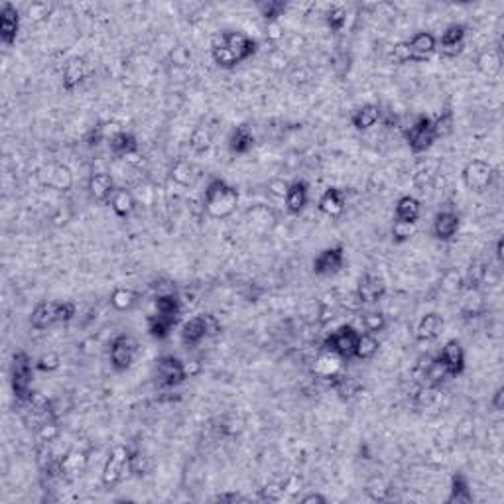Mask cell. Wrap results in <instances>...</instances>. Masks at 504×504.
<instances>
[{
  "label": "cell",
  "mask_w": 504,
  "mask_h": 504,
  "mask_svg": "<svg viewBox=\"0 0 504 504\" xmlns=\"http://www.w3.org/2000/svg\"><path fill=\"white\" fill-rule=\"evenodd\" d=\"M51 14V4L47 2H34L28 6V16L34 20H44L45 16Z\"/></svg>",
  "instance_id": "obj_53"
},
{
  "label": "cell",
  "mask_w": 504,
  "mask_h": 504,
  "mask_svg": "<svg viewBox=\"0 0 504 504\" xmlns=\"http://www.w3.org/2000/svg\"><path fill=\"white\" fill-rule=\"evenodd\" d=\"M284 201H286V211L290 215L303 213V209L308 207V201H310V185H308V181L297 179L294 183H290Z\"/></svg>",
  "instance_id": "obj_19"
},
{
  "label": "cell",
  "mask_w": 504,
  "mask_h": 504,
  "mask_svg": "<svg viewBox=\"0 0 504 504\" xmlns=\"http://www.w3.org/2000/svg\"><path fill=\"white\" fill-rule=\"evenodd\" d=\"M154 372H156V382L160 388H176L190 378L185 363L174 355L158 356L154 365Z\"/></svg>",
  "instance_id": "obj_3"
},
{
  "label": "cell",
  "mask_w": 504,
  "mask_h": 504,
  "mask_svg": "<svg viewBox=\"0 0 504 504\" xmlns=\"http://www.w3.org/2000/svg\"><path fill=\"white\" fill-rule=\"evenodd\" d=\"M87 190L97 203H111L113 195L117 192V185H115V179L111 174L95 172V174H91L89 181H87Z\"/></svg>",
  "instance_id": "obj_18"
},
{
  "label": "cell",
  "mask_w": 504,
  "mask_h": 504,
  "mask_svg": "<svg viewBox=\"0 0 504 504\" xmlns=\"http://www.w3.org/2000/svg\"><path fill=\"white\" fill-rule=\"evenodd\" d=\"M490 404H492V408H494L496 412H503V408H504V386H499V388H496V392H494V396H492Z\"/></svg>",
  "instance_id": "obj_59"
},
{
  "label": "cell",
  "mask_w": 504,
  "mask_h": 504,
  "mask_svg": "<svg viewBox=\"0 0 504 504\" xmlns=\"http://www.w3.org/2000/svg\"><path fill=\"white\" fill-rule=\"evenodd\" d=\"M367 494L371 496L372 501H386L388 499V494H390V489H385L382 487V483H378V481H374V483H371L369 487H367Z\"/></svg>",
  "instance_id": "obj_54"
},
{
  "label": "cell",
  "mask_w": 504,
  "mask_h": 504,
  "mask_svg": "<svg viewBox=\"0 0 504 504\" xmlns=\"http://www.w3.org/2000/svg\"><path fill=\"white\" fill-rule=\"evenodd\" d=\"M339 306L345 308L347 312H360L365 308V303L360 301V297L356 296V292H349L345 296H339Z\"/></svg>",
  "instance_id": "obj_52"
},
{
  "label": "cell",
  "mask_w": 504,
  "mask_h": 504,
  "mask_svg": "<svg viewBox=\"0 0 504 504\" xmlns=\"http://www.w3.org/2000/svg\"><path fill=\"white\" fill-rule=\"evenodd\" d=\"M58 323V315H56V301H40L34 306L30 313V325L38 331H44L47 327Z\"/></svg>",
  "instance_id": "obj_25"
},
{
  "label": "cell",
  "mask_w": 504,
  "mask_h": 504,
  "mask_svg": "<svg viewBox=\"0 0 504 504\" xmlns=\"http://www.w3.org/2000/svg\"><path fill=\"white\" fill-rule=\"evenodd\" d=\"M325 24L327 28L331 32H335V34L343 32L345 30V26H347V10H345L343 6H333V8H329L325 12Z\"/></svg>",
  "instance_id": "obj_42"
},
{
  "label": "cell",
  "mask_w": 504,
  "mask_h": 504,
  "mask_svg": "<svg viewBox=\"0 0 504 504\" xmlns=\"http://www.w3.org/2000/svg\"><path fill=\"white\" fill-rule=\"evenodd\" d=\"M465 40H467V28L463 24H449L442 34V38L437 40V49L445 58H455L463 51Z\"/></svg>",
  "instance_id": "obj_14"
},
{
  "label": "cell",
  "mask_w": 504,
  "mask_h": 504,
  "mask_svg": "<svg viewBox=\"0 0 504 504\" xmlns=\"http://www.w3.org/2000/svg\"><path fill=\"white\" fill-rule=\"evenodd\" d=\"M380 349V343L376 339V335L372 333H360L358 335V343H356V351H355V358L358 360H371L374 358V355L378 353Z\"/></svg>",
  "instance_id": "obj_37"
},
{
  "label": "cell",
  "mask_w": 504,
  "mask_h": 504,
  "mask_svg": "<svg viewBox=\"0 0 504 504\" xmlns=\"http://www.w3.org/2000/svg\"><path fill=\"white\" fill-rule=\"evenodd\" d=\"M286 494V487L284 483H270L264 489H260V499L268 501V503H278Z\"/></svg>",
  "instance_id": "obj_49"
},
{
  "label": "cell",
  "mask_w": 504,
  "mask_h": 504,
  "mask_svg": "<svg viewBox=\"0 0 504 504\" xmlns=\"http://www.w3.org/2000/svg\"><path fill=\"white\" fill-rule=\"evenodd\" d=\"M420 215H422V203L414 195H402L396 201V207H394V219L396 221L417 222Z\"/></svg>",
  "instance_id": "obj_26"
},
{
  "label": "cell",
  "mask_w": 504,
  "mask_h": 504,
  "mask_svg": "<svg viewBox=\"0 0 504 504\" xmlns=\"http://www.w3.org/2000/svg\"><path fill=\"white\" fill-rule=\"evenodd\" d=\"M341 363H343L341 356L325 351L323 355L317 358V363H315V372H317L321 378H327V380H331V378H341V376H339V372H341Z\"/></svg>",
  "instance_id": "obj_33"
},
{
  "label": "cell",
  "mask_w": 504,
  "mask_h": 504,
  "mask_svg": "<svg viewBox=\"0 0 504 504\" xmlns=\"http://www.w3.org/2000/svg\"><path fill=\"white\" fill-rule=\"evenodd\" d=\"M319 211L327 215V217H341L343 211H345V197H343L341 190L337 187H327L325 192L321 193L319 197V203H317Z\"/></svg>",
  "instance_id": "obj_24"
},
{
  "label": "cell",
  "mask_w": 504,
  "mask_h": 504,
  "mask_svg": "<svg viewBox=\"0 0 504 504\" xmlns=\"http://www.w3.org/2000/svg\"><path fill=\"white\" fill-rule=\"evenodd\" d=\"M469 504L473 503V490L467 481V477L461 473H455L451 477V489L447 496V504Z\"/></svg>",
  "instance_id": "obj_27"
},
{
  "label": "cell",
  "mask_w": 504,
  "mask_h": 504,
  "mask_svg": "<svg viewBox=\"0 0 504 504\" xmlns=\"http://www.w3.org/2000/svg\"><path fill=\"white\" fill-rule=\"evenodd\" d=\"M404 138L414 154H426L437 142V136L433 133V120L428 115H420L404 130Z\"/></svg>",
  "instance_id": "obj_4"
},
{
  "label": "cell",
  "mask_w": 504,
  "mask_h": 504,
  "mask_svg": "<svg viewBox=\"0 0 504 504\" xmlns=\"http://www.w3.org/2000/svg\"><path fill=\"white\" fill-rule=\"evenodd\" d=\"M221 42L233 54H235V58L238 60V63H244V61H249L258 51V42L251 38L249 34H244V32H237V30H227L221 34Z\"/></svg>",
  "instance_id": "obj_10"
},
{
  "label": "cell",
  "mask_w": 504,
  "mask_h": 504,
  "mask_svg": "<svg viewBox=\"0 0 504 504\" xmlns=\"http://www.w3.org/2000/svg\"><path fill=\"white\" fill-rule=\"evenodd\" d=\"M382 119V111L376 103H365L363 106H358L353 111L351 115V124L355 130H369L372 128L378 120Z\"/></svg>",
  "instance_id": "obj_21"
},
{
  "label": "cell",
  "mask_w": 504,
  "mask_h": 504,
  "mask_svg": "<svg viewBox=\"0 0 504 504\" xmlns=\"http://www.w3.org/2000/svg\"><path fill=\"white\" fill-rule=\"evenodd\" d=\"M503 247H504V240H503V237H501L499 240H496V252H494L499 262H503Z\"/></svg>",
  "instance_id": "obj_63"
},
{
  "label": "cell",
  "mask_w": 504,
  "mask_h": 504,
  "mask_svg": "<svg viewBox=\"0 0 504 504\" xmlns=\"http://www.w3.org/2000/svg\"><path fill=\"white\" fill-rule=\"evenodd\" d=\"M154 310H156V313H162V315L179 317V313H181V299L176 294H172V292L158 294V297L154 299Z\"/></svg>",
  "instance_id": "obj_35"
},
{
  "label": "cell",
  "mask_w": 504,
  "mask_h": 504,
  "mask_svg": "<svg viewBox=\"0 0 504 504\" xmlns=\"http://www.w3.org/2000/svg\"><path fill=\"white\" fill-rule=\"evenodd\" d=\"M60 437V428H58V424H54V422H44L40 428H38V439H40V444H51V442H56Z\"/></svg>",
  "instance_id": "obj_50"
},
{
  "label": "cell",
  "mask_w": 504,
  "mask_h": 504,
  "mask_svg": "<svg viewBox=\"0 0 504 504\" xmlns=\"http://www.w3.org/2000/svg\"><path fill=\"white\" fill-rule=\"evenodd\" d=\"M299 503L301 504H325L327 499L323 496V494H319V492H310V494L301 496V499H299Z\"/></svg>",
  "instance_id": "obj_60"
},
{
  "label": "cell",
  "mask_w": 504,
  "mask_h": 504,
  "mask_svg": "<svg viewBox=\"0 0 504 504\" xmlns=\"http://www.w3.org/2000/svg\"><path fill=\"white\" fill-rule=\"evenodd\" d=\"M477 69L485 77H496L503 69V56L499 49H485L477 58Z\"/></svg>",
  "instance_id": "obj_32"
},
{
  "label": "cell",
  "mask_w": 504,
  "mask_h": 504,
  "mask_svg": "<svg viewBox=\"0 0 504 504\" xmlns=\"http://www.w3.org/2000/svg\"><path fill=\"white\" fill-rule=\"evenodd\" d=\"M203 319H205L207 337H217V335L222 331L221 321L217 319V315H213V313H203Z\"/></svg>",
  "instance_id": "obj_55"
},
{
  "label": "cell",
  "mask_w": 504,
  "mask_h": 504,
  "mask_svg": "<svg viewBox=\"0 0 504 504\" xmlns=\"http://www.w3.org/2000/svg\"><path fill=\"white\" fill-rule=\"evenodd\" d=\"M437 358L442 360V365L445 367V371L449 374V378H455L461 376L465 372V365H467V358H465V349L457 339H449L445 343L442 353L437 355Z\"/></svg>",
  "instance_id": "obj_12"
},
{
  "label": "cell",
  "mask_w": 504,
  "mask_h": 504,
  "mask_svg": "<svg viewBox=\"0 0 504 504\" xmlns=\"http://www.w3.org/2000/svg\"><path fill=\"white\" fill-rule=\"evenodd\" d=\"M128 471L136 477L148 473V457L138 449H133V451L128 449Z\"/></svg>",
  "instance_id": "obj_46"
},
{
  "label": "cell",
  "mask_w": 504,
  "mask_h": 504,
  "mask_svg": "<svg viewBox=\"0 0 504 504\" xmlns=\"http://www.w3.org/2000/svg\"><path fill=\"white\" fill-rule=\"evenodd\" d=\"M433 120V133L437 136V140L439 138H445V136H449V134L453 133V126H455V119H453V111H444L439 117H435Z\"/></svg>",
  "instance_id": "obj_43"
},
{
  "label": "cell",
  "mask_w": 504,
  "mask_h": 504,
  "mask_svg": "<svg viewBox=\"0 0 504 504\" xmlns=\"http://www.w3.org/2000/svg\"><path fill=\"white\" fill-rule=\"evenodd\" d=\"M61 367V356L58 353H45L36 360V371L40 372H56Z\"/></svg>",
  "instance_id": "obj_48"
},
{
  "label": "cell",
  "mask_w": 504,
  "mask_h": 504,
  "mask_svg": "<svg viewBox=\"0 0 504 504\" xmlns=\"http://www.w3.org/2000/svg\"><path fill=\"white\" fill-rule=\"evenodd\" d=\"M73 172H71V168L69 165H65V163H58V165H54L51 168V174H49V187H54L56 192H71V187H73Z\"/></svg>",
  "instance_id": "obj_34"
},
{
  "label": "cell",
  "mask_w": 504,
  "mask_h": 504,
  "mask_svg": "<svg viewBox=\"0 0 504 504\" xmlns=\"http://www.w3.org/2000/svg\"><path fill=\"white\" fill-rule=\"evenodd\" d=\"M355 292L365 306L378 303V301L386 296L385 278L378 276V274H372V272H365V274L358 278V282H356Z\"/></svg>",
  "instance_id": "obj_11"
},
{
  "label": "cell",
  "mask_w": 504,
  "mask_h": 504,
  "mask_svg": "<svg viewBox=\"0 0 504 504\" xmlns=\"http://www.w3.org/2000/svg\"><path fill=\"white\" fill-rule=\"evenodd\" d=\"M254 148V134H252L251 126L247 124H238L233 128V133L229 134V150L235 156H244Z\"/></svg>",
  "instance_id": "obj_22"
},
{
  "label": "cell",
  "mask_w": 504,
  "mask_h": 504,
  "mask_svg": "<svg viewBox=\"0 0 504 504\" xmlns=\"http://www.w3.org/2000/svg\"><path fill=\"white\" fill-rule=\"evenodd\" d=\"M358 335L360 333L353 325H341L327 337L323 347L329 353H335L337 356H341L343 360H349V358H355Z\"/></svg>",
  "instance_id": "obj_6"
},
{
  "label": "cell",
  "mask_w": 504,
  "mask_h": 504,
  "mask_svg": "<svg viewBox=\"0 0 504 504\" xmlns=\"http://www.w3.org/2000/svg\"><path fill=\"white\" fill-rule=\"evenodd\" d=\"M190 146L195 154H205L213 146V133L209 126H197L190 136Z\"/></svg>",
  "instance_id": "obj_40"
},
{
  "label": "cell",
  "mask_w": 504,
  "mask_h": 504,
  "mask_svg": "<svg viewBox=\"0 0 504 504\" xmlns=\"http://www.w3.org/2000/svg\"><path fill=\"white\" fill-rule=\"evenodd\" d=\"M138 355V341L128 333H120L113 341L108 349V360L111 367L117 372H126L136 360Z\"/></svg>",
  "instance_id": "obj_5"
},
{
  "label": "cell",
  "mask_w": 504,
  "mask_h": 504,
  "mask_svg": "<svg viewBox=\"0 0 504 504\" xmlns=\"http://www.w3.org/2000/svg\"><path fill=\"white\" fill-rule=\"evenodd\" d=\"M124 469H128V449L124 445H115L108 453V457L104 461L103 473H101V481L104 487H115L119 485Z\"/></svg>",
  "instance_id": "obj_8"
},
{
  "label": "cell",
  "mask_w": 504,
  "mask_h": 504,
  "mask_svg": "<svg viewBox=\"0 0 504 504\" xmlns=\"http://www.w3.org/2000/svg\"><path fill=\"white\" fill-rule=\"evenodd\" d=\"M215 501H221V503H225V501H229V503H238V501H247V499L237 494V492H227V494H219Z\"/></svg>",
  "instance_id": "obj_61"
},
{
  "label": "cell",
  "mask_w": 504,
  "mask_h": 504,
  "mask_svg": "<svg viewBox=\"0 0 504 504\" xmlns=\"http://www.w3.org/2000/svg\"><path fill=\"white\" fill-rule=\"evenodd\" d=\"M87 467V455L83 451L71 449L63 457H60V473L65 477H77Z\"/></svg>",
  "instance_id": "obj_31"
},
{
  "label": "cell",
  "mask_w": 504,
  "mask_h": 504,
  "mask_svg": "<svg viewBox=\"0 0 504 504\" xmlns=\"http://www.w3.org/2000/svg\"><path fill=\"white\" fill-rule=\"evenodd\" d=\"M108 148L115 158H126V156H134L138 152V140L133 133L126 130H119L111 136L108 140Z\"/></svg>",
  "instance_id": "obj_23"
},
{
  "label": "cell",
  "mask_w": 504,
  "mask_h": 504,
  "mask_svg": "<svg viewBox=\"0 0 504 504\" xmlns=\"http://www.w3.org/2000/svg\"><path fill=\"white\" fill-rule=\"evenodd\" d=\"M34 371H36V365H32V358L26 351L14 353L12 363H10V386H12V392L18 402L26 404L32 398Z\"/></svg>",
  "instance_id": "obj_2"
},
{
  "label": "cell",
  "mask_w": 504,
  "mask_h": 504,
  "mask_svg": "<svg viewBox=\"0 0 504 504\" xmlns=\"http://www.w3.org/2000/svg\"><path fill=\"white\" fill-rule=\"evenodd\" d=\"M288 4L282 0H262V2H256V10L258 14L264 18V22H280V18L286 12Z\"/></svg>",
  "instance_id": "obj_38"
},
{
  "label": "cell",
  "mask_w": 504,
  "mask_h": 504,
  "mask_svg": "<svg viewBox=\"0 0 504 504\" xmlns=\"http://www.w3.org/2000/svg\"><path fill=\"white\" fill-rule=\"evenodd\" d=\"M260 211H264V213H266V215H268V221H274V215H272V213H270V211H268L266 207H260ZM252 221L256 222V225H260V222L266 221V217H252ZM264 225H266V222H264Z\"/></svg>",
  "instance_id": "obj_62"
},
{
  "label": "cell",
  "mask_w": 504,
  "mask_h": 504,
  "mask_svg": "<svg viewBox=\"0 0 504 504\" xmlns=\"http://www.w3.org/2000/svg\"><path fill=\"white\" fill-rule=\"evenodd\" d=\"M207 339V329H205V319L203 313L195 315L190 321H185L181 327V341L185 345H199V343Z\"/></svg>",
  "instance_id": "obj_29"
},
{
  "label": "cell",
  "mask_w": 504,
  "mask_h": 504,
  "mask_svg": "<svg viewBox=\"0 0 504 504\" xmlns=\"http://www.w3.org/2000/svg\"><path fill=\"white\" fill-rule=\"evenodd\" d=\"M111 209H113V213L119 219H128L134 213V209H136V199H134V195L128 190L117 187V192L111 199Z\"/></svg>",
  "instance_id": "obj_30"
},
{
  "label": "cell",
  "mask_w": 504,
  "mask_h": 504,
  "mask_svg": "<svg viewBox=\"0 0 504 504\" xmlns=\"http://www.w3.org/2000/svg\"><path fill=\"white\" fill-rule=\"evenodd\" d=\"M461 227V219L457 213L453 211H439L433 222H431V235L435 240H442V242H449L457 237Z\"/></svg>",
  "instance_id": "obj_15"
},
{
  "label": "cell",
  "mask_w": 504,
  "mask_h": 504,
  "mask_svg": "<svg viewBox=\"0 0 504 504\" xmlns=\"http://www.w3.org/2000/svg\"><path fill=\"white\" fill-rule=\"evenodd\" d=\"M20 10L12 2H4L0 6V42L6 47L16 44L18 32H20Z\"/></svg>",
  "instance_id": "obj_13"
},
{
  "label": "cell",
  "mask_w": 504,
  "mask_h": 504,
  "mask_svg": "<svg viewBox=\"0 0 504 504\" xmlns=\"http://www.w3.org/2000/svg\"><path fill=\"white\" fill-rule=\"evenodd\" d=\"M444 325H445V321L439 313H435V312L426 313V315L420 319L417 327H415V339L422 343L435 341V339L442 335Z\"/></svg>",
  "instance_id": "obj_20"
},
{
  "label": "cell",
  "mask_w": 504,
  "mask_h": 504,
  "mask_svg": "<svg viewBox=\"0 0 504 504\" xmlns=\"http://www.w3.org/2000/svg\"><path fill=\"white\" fill-rule=\"evenodd\" d=\"M360 321H363L365 331H367V333H372V335H378L380 331H385L386 329V315L382 312L363 313Z\"/></svg>",
  "instance_id": "obj_45"
},
{
  "label": "cell",
  "mask_w": 504,
  "mask_h": 504,
  "mask_svg": "<svg viewBox=\"0 0 504 504\" xmlns=\"http://www.w3.org/2000/svg\"><path fill=\"white\" fill-rule=\"evenodd\" d=\"M410 49V61H426L437 51V38L431 32H415L406 42Z\"/></svg>",
  "instance_id": "obj_16"
},
{
  "label": "cell",
  "mask_w": 504,
  "mask_h": 504,
  "mask_svg": "<svg viewBox=\"0 0 504 504\" xmlns=\"http://www.w3.org/2000/svg\"><path fill=\"white\" fill-rule=\"evenodd\" d=\"M390 58L394 60V63H408V61H410V49H408V44H406V42H400V44L394 45Z\"/></svg>",
  "instance_id": "obj_56"
},
{
  "label": "cell",
  "mask_w": 504,
  "mask_h": 504,
  "mask_svg": "<svg viewBox=\"0 0 504 504\" xmlns=\"http://www.w3.org/2000/svg\"><path fill=\"white\" fill-rule=\"evenodd\" d=\"M266 36L268 40L272 42H278L284 38V26L282 22H268L266 24Z\"/></svg>",
  "instance_id": "obj_57"
},
{
  "label": "cell",
  "mask_w": 504,
  "mask_h": 504,
  "mask_svg": "<svg viewBox=\"0 0 504 504\" xmlns=\"http://www.w3.org/2000/svg\"><path fill=\"white\" fill-rule=\"evenodd\" d=\"M288 185H290V183H286V181H280V179H274V181H270V183H268L270 192L274 193V195H278V197H286Z\"/></svg>",
  "instance_id": "obj_58"
},
{
  "label": "cell",
  "mask_w": 504,
  "mask_h": 504,
  "mask_svg": "<svg viewBox=\"0 0 504 504\" xmlns=\"http://www.w3.org/2000/svg\"><path fill=\"white\" fill-rule=\"evenodd\" d=\"M238 207V192L229 181L215 178L209 181L203 195V209L211 219H229Z\"/></svg>",
  "instance_id": "obj_1"
},
{
  "label": "cell",
  "mask_w": 504,
  "mask_h": 504,
  "mask_svg": "<svg viewBox=\"0 0 504 504\" xmlns=\"http://www.w3.org/2000/svg\"><path fill=\"white\" fill-rule=\"evenodd\" d=\"M211 58L215 61V65L221 67V69H235L237 65H240L237 58H235V54L222 44V42H215L213 44V47H211Z\"/></svg>",
  "instance_id": "obj_39"
},
{
  "label": "cell",
  "mask_w": 504,
  "mask_h": 504,
  "mask_svg": "<svg viewBox=\"0 0 504 504\" xmlns=\"http://www.w3.org/2000/svg\"><path fill=\"white\" fill-rule=\"evenodd\" d=\"M87 77V60L81 56L69 58L67 63L63 65V75H61V87L67 93H73Z\"/></svg>",
  "instance_id": "obj_17"
},
{
  "label": "cell",
  "mask_w": 504,
  "mask_h": 504,
  "mask_svg": "<svg viewBox=\"0 0 504 504\" xmlns=\"http://www.w3.org/2000/svg\"><path fill=\"white\" fill-rule=\"evenodd\" d=\"M179 317H170V315H162V313H154L148 317V335L152 339L163 341L170 337V333L174 331V327L178 323Z\"/></svg>",
  "instance_id": "obj_28"
},
{
  "label": "cell",
  "mask_w": 504,
  "mask_h": 504,
  "mask_svg": "<svg viewBox=\"0 0 504 504\" xmlns=\"http://www.w3.org/2000/svg\"><path fill=\"white\" fill-rule=\"evenodd\" d=\"M492 178H494V168L489 162H485V160H471V162L465 163V168L461 172L463 185L469 192L474 193L489 190V185L492 183Z\"/></svg>",
  "instance_id": "obj_7"
},
{
  "label": "cell",
  "mask_w": 504,
  "mask_h": 504,
  "mask_svg": "<svg viewBox=\"0 0 504 504\" xmlns=\"http://www.w3.org/2000/svg\"><path fill=\"white\" fill-rule=\"evenodd\" d=\"M77 313V306L73 301H56V315L58 323H69Z\"/></svg>",
  "instance_id": "obj_51"
},
{
  "label": "cell",
  "mask_w": 504,
  "mask_h": 504,
  "mask_svg": "<svg viewBox=\"0 0 504 504\" xmlns=\"http://www.w3.org/2000/svg\"><path fill=\"white\" fill-rule=\"evenodd\" d=\"M417 233V222H408V221H396L392 225V240L396 244H404L408 242L410 238L415 237Z\"/></svg>",
  "instance_id": "obj_41"
},
{
  "label": "cell",
  "mask_w": 504,
  "mask_h": 504,
  "mask_svg": "<svg viewBox=\"0 0 504 504\" xmlns=\"http://www.w3.org/2000/svg\"><path fill=\"white\" fill-rule=\"evenodd\" d=\"M136 301H138V294L134 290H130V288L119 286L111 294V306L117 312H128V310H133L134 306H136Z\"/></svg>",
  "instance_id": "obj_36"
},
{
  "label": "cell",
  "mask_w": 504,
  "mask_h": 504,
  "mask_svg": "<svg viewBox=\"0 0 504 504\" xmlns=\"http://www.w3.org/2000/svg\"><path fill=\"white\" fill-rule=\"evenodd\" d=\"M345 247L343 244H335V247H327L313 258V272L317 276H333L339 274L345 268Z\"/></svg>",
  "instance_id": "obj_9"
},
{
  "label": "cell",
  "mask_w": 504,
  "mask_h": 504,
  "mask_svg": "<svg viewBox=\"0 0 504 504\" xmlns=\"http://www.w3.org/2000/svg\"><path fill=\"white\" fill-rule=\"evenodd\" d=\"M172 179H174L178 185H181V187L192 185L193 181L192 163L185 162V160H178V162L172 165Z\"/></svg>",
  "instance_id": "obj_44"
},
{
  "label": "cell",
  "mask_w": 504,
  "mask_h": 504,
  "mask_svg": "<svg viewBox=\"0 0 504 504\" xmlns=\"http://www.w3.org/2000/svg\"><path fill=\"white\" fill-rule=\"evenodd\" d=\"M426 378H428V382H430L431 386L442 385L445 378H449V374H447L445 367L442 365V360H439L437 356L428 365V369H426Z\"/></svg>",
  "instance_id": "obj_47"
}]
</instances>
